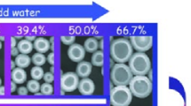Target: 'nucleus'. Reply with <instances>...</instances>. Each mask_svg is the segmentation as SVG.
Here are the masks:
<instances>
[{"label": "nucleus", "instance_id": "dca6fc26", "mask_svg": "<svg viewBox=\"0 0 191 106\" xmlns=\"http://www.w3.org/2000/svg\"><path fill=\"white\" fill-rule=\"evenodd\" d=\"M103 52L102 51H97L92 57V65L95 66H102L103 65Z\"/></svg>", "mask_w": 191, "mask_h": 106}, {"label": "nucleus", "instance_id": "a211bd4d", "mask_svg": "<svg viewBox=\"0 0 191 106\" xmlns=\"http://www.w3.org/2000/svg\"><path fill=\"white\" fill-rule=\"evenodd\" d=\"M46 61V57L44 56V54L41 53H36L32 56V62L35 64L36 66H41L43 65Z\"/></svg>", "mask_w": 191, "mask_h": 106}, {"label": "nucleus", "instance_id": "9d476101", "mask_svg": "<svg viewBox=\"0 0 191 106\" xmlns=\"http://www.w3.org/2000/svg\"><path fill=\"white\" fill-rule=\"evenodd\" d=\"M92 66L93 65L87 61H81L77 66H76V73L78 77H81V78H87L90 74H91V72H92Z\"/></svg>", "mask_w": 191, "mask_h": 106}, {"label": "nucleus", "instance_id": "a878e982", "mask_svg": "<svg viewBox=\"0 0 191 106\" xmlns=\"http://www.w3.org/2000/svg\"><path fill=\"white\" fill-rule=\"evenodd\" d=\"M15 89H16V85H15V83L12 81V82H11V92L13 93V92L15 91Z\"/></svg>", "mask_w": 191, "mask_h": 106}, {"label": "nucleus", "instance_id": "6e6552de", "mask_svg": "<svg viewBox=\"0 0 191 106\" xmlns=\"http://www.w3.org/2000/svg\"><path fill=\"white\" fill-rule=\"evenodd\" d=\"M68 57L74 62H81L84 56H85V50L84 47L77 44H73L69 46L68 50Z\"/></svg>", "mask_w": 191, "mask_h": 106}, {"label": "nucleus", "instance_id": "4468645a", "mask_svg": "<svg viewBox=\"0 0 191 106\" xmlns=\"http://www.w3.org/2000/svg\"><path fill=\"white\" fill-rule=\"evenodd\" d=\"M17 49H18V51L21 53V54L27 55V54H29V53H30L32 52V50H33V44L29 41H28L26 39L25 40H21V42H19Z\"/></svg>", "mask_w": 191, "mask_h": 106}, {"label": "nucleus", "instance_id": "9b49d317", "mask_svg": "<svg viewBox=\"0 0 191 106\" xmlns=\"http://www.w3.org/2000/svg\"><path fill=\"white\" fill-rule=\"evenodd\" d=\"M33 47L36 49V51L38 53L44 54L50 49V42L47 41L46 38L38 37L35 40Z\"/></svg>", "mask_w": 191, "mask_h": 106}, {"label": "nucleus", "instance_id": "c9c22d12", "mask_svg": "<svg viewBox=\"0 0 191 106\" xmlns=\"http://www.w3.org/2000/svg\"><path fill=\"white\" fill-rule=\"evenodd\" d=\"M1 48H2V43L0 42V50H1Z\"/></svg>", "mask_w": 191, "mask_h": 106}, {"label": "nucleus", "instance_id": "f257e3e1", "mask_svg": "<svg viewBox=\"0 0 191 106\" xmlns=\"http://www.w3.org/2000/svg\"><path fill=\"white\" fill-rule=\"evenodd\" d=\"M132 47L131 43L126 38H118L110 44V55L118 64L127 62L132 55Z\"/></svg>", "mask_w": 191, "mask_h": 106}, {"label": "nucleus", "instance_id": "e433bc0d", "mask_svg": "<svg viewBox=\"0 0 191 106\" xmlns=\"http://www.w3.org/2000/svg\"><path fill=\"white\" fill-rule=\"evenodd\" d=\"M1 84H2V81H1V79H0V87H1Z\"/></svg>", "mask_w": 191, "mask_h": 106}, {"label": "nucleus", "instance_id": "72a5a7b5", "mask_svg": "<svg viewBox=\"0 0 191 106\" xmlns=\"http://www.w3.org/2000/svg\"><path fill=\"white\" fill-rule=\"evenodd\" d=\"M36 95L37 96H40V95H42V93H36Z\"/></svg>", "mask_w": 191, "mask_h": 106}, {"label": "nucleus", "instance_id": "c85d7f7f", "mask_svg": "<svg viewBox=\"0 0 191 106\" xmlns=\"http://www.w3.org/2000/svg\"><path fill=\"white\" fill-rule=\"evenodd\" d=\"M36 39V37L35 36H26V40H28V41H33V40H35Z\"/></svg>", "mask_w": 191, "mask_h": 106}, {"label": "nucleus", "instance_id": "2f4dec72", "mask_svg": "<svg viewBox=\"0 0 191 106\" xmlns=\"http://www.w3.org/2000/svg\"><path fill=\"white\" fill-rule=\"evenodd\" d=\"M51 73H54V66H52V68H51Z\"/></svg>", "mask_w": 191, "mask_h": 106}, {"label": "nucleus", "instance_id": "f03ea898", "mask_svg": "<svg viewBox=\"0 0 191 106\" xmlns=\"http://www.w3.org/2000/svg\"><path fill=\"white\" fill-rule=\"evenodd\" d=\"M129 86L131 95L139 98H145L148 97L153 89L152 81L145 75H136L132 77Z\"/></svg>", "mask_w": 191, "mask_h": 106}, {"label": "nucleus", "instance_id": "6ab92c4d", "mask_svg": "<svg viewBox=\"0 0 191 106\" xmlns=\"http://www.w3.org/2000/svg\"><path fill=\"white\" fill-rule=\"evenodd\" d=\"M27 89L29 91V92H32V93H37L40 90V84L38 83L37 81L36 80H31V81H29L28 83H27Z\"/></svg>", "mask_w": 191, "mask_h": 106}, {"label": "nucleus", "instance_id": "393cba45", "mask_svg": "<svg viewBox=\"0 0 191 106\" xmlns=\"http://www.w3.org/2000/svg\"><path fill=\"white\" fill-rule=\"evenodd\" d=\"M18 52H19L18 49L14 47V48H12V49L11 54H12V56H18Z\"/></svg>", "mask_w": 191, "mask_h": 106}, {"label": "nucleus", "instance_id": "473e14b6", "mask_svg": "<svg viewBox=\"0 0 191 106\" xmlns=\"http://www.w3.org/2000/svg\"><path fill=\"white\" fill-rule=\"evenodd\" d=\"M51 42H52V44H54V37L51 38Z\"/></svg>", "mask_w": 191, "mask_h": 106}, {"label": "nucleus", "instance_id": "aec40b11", "mask_svg": "<svg viewBox=\"0 0 191 106\" xmlns=\"http://www.w3.org/2000/svg\"><path fill=\"white\" fill-rule=\"evenodd\" d=\"M40 90L42 95L45 96H51L54 93V88L50 83H44L40 86Z\"/></svg>", "mask_w": 191, "mask_h": 106}, {"label": "nucleus", "instance_id": "ddd939ff", "mask_svg": "<svg viewBox=\"0 0 191 106\" xmlns=\"http://www.w3.org/2000/svg\"><path fill=\"white\" fill-rule=\"evenodd\" d=\"M99 48V44L97 42V40L93 37H90L88 38L85 42H84V49L87 52L90 53H94L95 52H97Z\"/></svg>", "mask_w": 191, "mask_h": 106}, {"label": "nucleus", "instance_id": "20e7f679", "mask_svg": "<svg viewBox=\"0 0 191 106\" xmlns=\"http://www.w3.org/2000/svg\"><path fill=\"white\" fill-rule=\"evenodd\" d=\"M110 78L117 86H126L130 83L132 73L129 66L125 64H116L111 70Z\"/></svg>", "mask_w": 191, "mask_h": 106}, {"label": "nucleus", "instance_id": "7ed1b4c3", "mask_svg": "<svg viewBox=\"0 0 191 106\" xmlns=\"http://www.w3.org/2000/svg\"><path fill=\"white\" fill-rule=\"evenodd\" d=\"M151 67L149 57L143 52H137L132 54L129 59V68L132 74L145 75Z\"/></svg>", "mask_w": 191, "mask_h": 106}, {"label": "nucleus", "instance_id": "f8f14e48", "mask_svg": "<svg viewBox=\"0 0 191 106\" xmlns=\"http://www.w3.org/2000/svg\"><path fill=\"white\" fill-rule=\"evenodd\" d=\"M12 81L15 83V84H22L27 78V74L26 72L22 69V68H14L12 71Z\"/></svg>", "mask_w": 191, "mask_h": 106}, {"label": "nucleus", "instance_id": "7c9ffc66", "mask_svg": "<svg viewBox=\"0 0 191 106\" xmlns=\"http://www.w3.org/2000/svg\"><path fill=\"white\" fill-rule=\"evenodd\" d=\"M11 64H12V69L13 70V69H14V68H13V66H14V65H15V64H14V62H13V61H11Z\"/></svg>", "mask_w": 191, "mask_h": 106}, {"label": "nucleus", "instance_id": "412c9836", "mask_svg": "<svg viewBox=\"0 0 191 106\" xmlns=\"http://www.w3.org/2000/svg\"><path fill=\"white\" fill-rule=\"evenodd\" d=\"M75 39H76V37L73 36H63L61 37L62 42L66 45H72L75 42Z\"/></svg>", "mask_w": 191, "mask_h": 106}, {"label": "nucleus", "instance_id": "b1692460", "mask_svg": "<svg viewBox=\"0 0 191 106\" xmlns=\"http://www.w3.org/2000/svg\"><path fill=\"white\" fill-rule=\"evenodd\" d=\"M47 60H48V62L53 65L54 64V53H50V54L48 55V57H47Z\"/></svg>", "mask_w": 191, "mask_h": 106}, {"label": "nucleus", "instance_id": "1a4fd4ad", "mask_svg": "<svg viewBox=\"0 0 191 106\" xmlns=\"http://www.w3.org/2000/svg\"><path fill=\"white\" fill-rule=\"evenodd\" d=\"M78 90L84 96H91L93 94L95 89V85L91 79L84 78L79 81L78 84Z\"/></svg>", "mask_w": 191, "mask_h": 106}, {"label": "nucleus", "instance_id": "cd10ccee", "mask_svg": "<svg viewBox=\"0 0 191 106\" xmlns=\"http://www.w3.org/2000/svg\"><path fill=\"white\" fill-rule=\"evenodd\" d=\"M4 87L1 86L0 87V96H4Z\"/></svg>", "mask_w": 191, "mask_h": 106}, {"label": "nucleus", "instance_id": "bb28decb", "mask_svg": "<svg viewBox=\"0 0 191 106\" xmlns=\"http://www.w3.org/2000/svg\"><path fill=\"white\" fill-rule=\"evenodd\" d=\"M16 45V41H15V38L14 37H11V46H12V49L14 48Z\"/></svg>", "mask_w": 191, "mask_h": 106}, {"label": "nucleus", "instance_id": "c756f323", "mask_svg": "<svg viewBox=\"0 0 191 106\" xmlns=\"http://www.w3.org/2000/svg\"><path fill=\"white\" fill-rule=\"evenodd\" d=\"M149 80L151 81L152 80V71L149 70Z\"/></svg>", "mask_w": 191, "mask_h": 106}, {"label": "nucleus", "instance_id": "423d86ee", "mask_svg": "<svg viewBox=\"0 0 191 106\" xmlns=\"http://www.w3.org/2000/svg\"><path fill=\"white\" fill-rule=\"evenodd\" d=\"M131 45L139 52H144L151 49L153 37L149 36H131Z\"/></svg>", "mask_w": 191, "mask_h": 106}, {"label": "nucleus", "instance_id": "2eb2a0df", "mask_svg": "<svg viewBox=\"0 0 191 106\" xmlns=\"http://www.w3.org/2000/svg\"><path fill=\"white\" fill-rule=\"evenodd\" d=\"M30 61H31L30 57L28 55H25V54H20L15 58V64L20 68L28 67L30 65Z\"/></svg>", "mask_w": 191, "mask_h": 106}, {"label": "nucleus", "instance_id": "5701e85b", "mask_svg": "<svg viewBox=\"0 0 191 106\" xmlns=\"http://www.w3.org/2000/svg\"><path fill=\"white\" fill-rule=\"evenodd\" d=\"M28 92H29V90L25 87H21V88L18 89V94L20 96H27Z\"/></svg>", "mask_w": 191, "mask_h": 106}, {"label": "nucleus", "instance_id": "f3484780", "mask_svg": "<svg viewBox=\"0 0 191 106\" xmlns=\"http://www.w3.org/2000/svg\"><path fill=\"white\" fill-rule=\"evenodd\" d=\"M44 70L40 67V66H34L32 69H31V77L33 78V80H36V81H39L41 79H43L44 77Z\"/></svg>", "mask_w": 191, "mask_h": 106}, {"label": "nucleus", "instance_id": "f704fd0d", "mask_svg": "<svg viewBox=\"0 0 191 106\" xmlns=\"http://www.w3.org/2000/svg\"><path fill=\"white\" fill-rule=\"evenodd\" d=\"M0 39H1V40H2V41H4V37H3V36H1V37H0Z\"/></svg>", "mask_w": 191, "mask_h": 106}, {"label": "nucleus", "instance_id": "39448f33", "mask_svg": "<svg viewBox=\"0 0 191 106\" xmlns=\"http://www.w3.org/2000/svg\"><path fill=\"white\" fill-rule=\"evenodd\" d=\"M131 98L132 95L126 86H117L111 89L110 103L113 106H128Z\"/></svg>", "mask_w": 191, "mask_h": 106}, {"label": "nucleus", "instance_id": "0eeeda50", "mask_svg": "<svg viewBox=\"0 0 191 106\" xmlns=\"http://www.w3.org/2000/svg\"><path fill=\"white\" fill-rule=\"evenodd\" d=\"M79 84V79L76 73L68 72L62 76L61 88L65 92H72L77 89Z\"/></svg>", "mask_w": 191, "mask_h": 106}, {"label": "nucleus", "instance_id": "4be33fe9", "mask_svg": "<svg viewBox=\"0 0 191 106\" xmlns=\"http://www.w3.org/2000/svg\"><path fill=\"white\" fill-rule=\"evenodd\" d=\"M44 80H45V81L46 82V83H52L53 81H54V74L52 73H50V72H48V73H46L45 74H44Z\"/></svg>", "mask_w": 191, "mask_h": 106}]
</instances>
